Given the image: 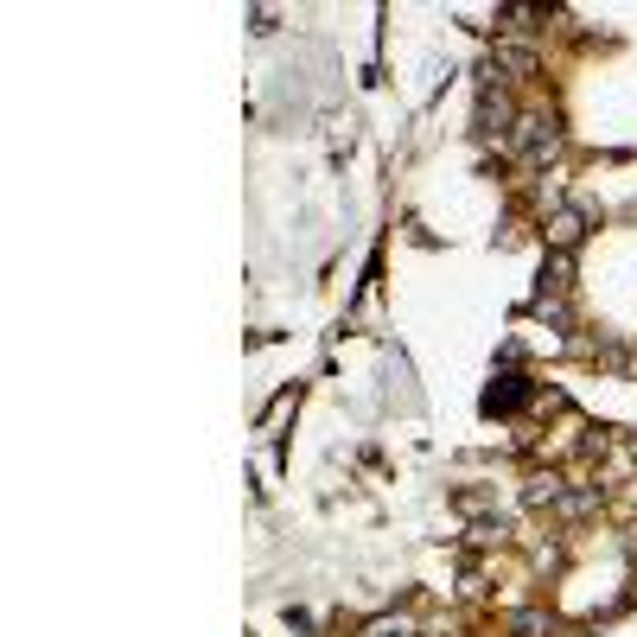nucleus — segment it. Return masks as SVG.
<instances>
[{"mask_svg":"<svg viewBox=\"0 0 637 637\" xmlns=\"http://www.w3.org/2000/svg\"><path fill=\"white\" fill-rule=\"evenodd\" d=\"M497 71L529 77V71H536V51H529V45H497Z\"/></svg>","mask_w":637,"mask_h":637,"instance_id":"5","label":"nucleus"},{"mask_svg":"<svg viewBox=\"0 0 637 637\" xmlns=\"http://www.w3.org/2000/svg\"><path fill=\"white\" fill-rule=\"evenodd\" d=\"M504 122H510V102L491 96V83H485V96H478V134H497Z\"/></svg>","mask_w":637,"mask_h":637,"instance_id":"4","label":"nucleus"},{"mask_svg":"<svg viewBox=\"0 0 637 637\" xmlns=\"http://www.w3.org/2000/svg\"><path fill=\"white\" fill-rule=\"evenodd\" d=\"M567 274H574V262H567V255H555V262L542 268V287H567Z\"/></svg>","mask_w":637,"mask_h":637,"instance_id":"8","label":"nucleus"},{"mask_svg":"<svg viewBox=\"0 0 637 637\" xmlns=\"http://www.w3.org/2000/svg\"><path fill=\"white\" fill-rule=\"evenodd\" d=\"M580 236H587V217H580V211H555V223H548V243L567 255V249L580 243Z\"/></svg>","mask_w":637,"mask_h":637,"instance_id":"3","label":"nucleus"},{"mask_svg":"<svg viewBox=\"0 0 637 637\" xmlns=\"http://www.w3.org/2000/svg\"><path fill=\"white\" fill-rule=\"evenodd\" d=\"M510 631H516V637H555V618H548V612H516Z\"/></svg>","mask_w":637,"mask_h":637,"instance_id":"6","label":"nucleus"},{"mask_svg":"<svg viewBox=\"0 0 637 637\" xmlns=\"http://www.w3.org/2000/svg\"><path fill=\"white\" fill-rule=\"evenodd\" d=\"M516 141L529 147V160H548V153H555V115H523V122H516Z\"/></svg>","mask_w":637,"mask_h":637,"instance_id":"2","label":"nucleus"},{"mask_svg":"<svg viewBox=\"0 0 637 637\" xmlns=\"http://www.w3.org/2000/svg\"><path fill=\"white\" fill-rule=\"evenodd\" d=\"M364 637H415V625L408 618H376V625H364Z\"/></svg>","mask_w":637,"mask_h":637,"instance_id":"7","label":"nucleus"},{"mask_svg":"<svg viewBox=\"0 0 637 637\" xmlns=\"http://www.w3.org/2000/svg\"><path fill=\"white\" fill-rule=\"evenodd\" d=\"M516 402H529V383L516 370H504V376H491V389H485V415H510Z\"/></svg>","mask_w":637,"mask_h":637,"instance_id":"1","label":"nucleus"}]
</instances>
